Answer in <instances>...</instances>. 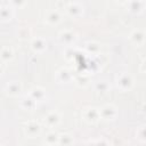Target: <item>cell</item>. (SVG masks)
<instances>
[{
	"mask_svg": "<svg viewBox=\"0 0 146 146\" xmlns=\"http://www.w3.org/2000/svg\"><path fill=\"white\" fill-rule=\"evenodd\" d=\"M117 84H119L122 89H127V88H130V86L132 84V80H131L130 75L123 74V75H121L120 79L117 80Z\"/></svg>",
	"mask_w": 146,
	"mask_h": 146,
	"instance_id": "1",
	"label": "cell"
}]
</instances>
